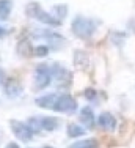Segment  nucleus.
Here are the masks:
<instances>
[{"label":"nucleus","mask_w":135,"mask_h":148,"mask_svg":"<svg viewBox=\"0 0 135 148\" xmlns=\"http://www.w3.org/2000/svg\"><path fill=\"white\" fill-rule=\"evenodd\" d=\"M20 91H22V87H20L19 82H16L14 79L6 80V84H5V95L14 98V96H17V95H20Z\"/></svg>","instance_id":"f8f14e48"},{"label":"nucleus","mask_w":135,"mask_h":148,"mask_svg":"<svg viewBox=\"0 0 135 148\" xmlns=\"http://www.w3.org/2000/svg\"><path fill=\"white\" fill-rule=\"evenodd\" d=\"M57 99H58V95L55 93H50V95H44V96H40L36 98V106L41 109H50V110H54L55 109V104H57Z\"/></svg>","instance_id":"1a4fd4ad"},{"label":"nucleus","mask_w":135,"mask_h":148,"mask_svg":"<svg viewBox=\"0 0 135 148\" xmlns=\"http://www.w3.org/2000/svg\"><path fill=\"white\" fill-rule=\"evenodd\" d=\"M85 96H87V99L94 101V98H96V91H94V88H88L87 91H85Z\"/></svg>","instance_id":"a211bd4d"},{"label":"nucleus","mask_w":135,"mask_h":148,"mask_svg":"<svg viewBox=\"0 0 135 148\" xmlns=\"http://www.w3.org/2000/svg\"><path fill=\"white\" fill-rule=\"evenodd\" d=\"M49 46H38L36 49H35L33 55H36V57H46V55L49 54Z\"/></svg>","instance_id":"dca6fc26"},{"label":"nucleus","mask_w":135,"mask_h":148,"mask_svg":"<svg viewBox=\"0 0 135 148\" xmlns=\"http://www.w3.org/2000/svg\"><path fill=\"white\" fill-rule=\"evenodd\" d=\"M97 123L102 129H105V131H115L116 129V118L113 117L112 114H108V112H104V114L99 115Z\"/></svg>","instance_id":"6e6552de"},{"label":"nucleus","mask_w":135,"mask_h":148,"mask_svg":"<svg viewBox=\"0 0 135 148\" xmlns=\"http://www.w3.org/2000/svg\"><path fill=\"white\" fill-rule=\"evenodd\" d=\"M79 117H80L82 125L88 126V128H93L94 126V114H93V110H91V107H83L80 110Z\"/></svg>","instance_id":"9b49d317"},{"label":"nucleus","mask_w":135,"mask_h":148,"mask_svg":"<svg viewBox=\"0 0 135 148\" xmlns=\"http://www.w3.org/2000/svg\"><path fill=\"white\" fill-rule=\"evenodd\" d=\"M28 125L33 131H55L58 129L60 121L54 117H33L28 120Z\"/></svg>","instance_id":"20e7f679"},{"label":"nucleus","mask_w":135,"mask_h":148,"mask_svg":"<svg viewBox=\"0 0 135 148\" xmlns=\"http://www.w3.org/2000/svg\"><path fill=\"white\" fill-rule=\"evenodd\" d=\"M71 30L76 35L77 38H82V40H88V38L93 36L96 25L93 19H88V17L83 16H77L76 19L72 21V25H71Z\"/></svg>","instance_id":"f257e3e1"},{"label":"nucleus","mask_w":135,"mask_h":148,"mask_svg":"<svg viewBox=\"0 0 135 148\" xmlns=\"http://www.w3.org/2000/svg\"><path fill=\"white\" fill-rule=\"evenodd\" d=\"M0 139H2V132H0Z\"/></svg>","instance_id":"5701e85b"},{"label":"nucleus","mask_w":135,"mask_h":148,"mask_svg":"<svg viewBox=\"0 0 135 148\" xmlns=\"http://www.w3.org/2000/svg\"><path fill=\"white\" fill-rule=\"evenodd\" d=\"M52 76L57 79V82H60V84H69L71 82V73H68V69H65L63 66H60V65H54L52 66Z\"/></svg>","instance_id":"9d476101"},{"label":"nucleus","mask_w":135,"mask_h":148,"mask_svg":"<svg viewBox=\"0 0 135 148\" xmlns=\"http://www.w3.org/2000/svg\"><path fill=\"white\" fill-rule=\"evenodd\" d=\"M27 14L30 17H35V19H38L41 24H44V25H52V27H58L61 25V21L58 19L57 16H52L50 13H46L44 10L41 8L38 3H28L27 5Z\"/></svg>","instance_id":"f03ea898"},{"label":"nucleus","mask_w":135,"mask_h":148,"mask_svg":"<svg viewBox=\"0 0 135 148\" xmlns=\"http://www.w3.org/2000/svg\"><path fill=\"white\" fill-rule=\"evenodd\" d=\"M66 132H68V136H69L71 139H76V137H82V136H83V134L87 132V129L82 128V126H79V125H76V123H72V125L68 126Z\"/></svg>","instance_id":"4468645a"},{"label":"nucleus","mask_w":135,"mask_h":148,"mask_svg":"<svg viewBox=\"0 0 135 148\" xmlns=\"http://www.w3.org/2000/svg\"><path fill=\"white\" fill-rule=\"evenodd\" d=\"M10 126H11L14 136L19 140H22V142H30V140L33 139L35 131L28 123L19 121V120H10Z\"/></svg>","instance_id":"39448f33"},{"label":"nucleus","mask_w":135,"mask_h":148,"mask_svg":"<svg viewBox=\"0 0 135 148\" xmlns=\"http://www.w3.org/2000/svg\"><path fill=\"white\" fill-rule=\"evenodd\" d=\"M31 33H33L35 40H46L49 47L55 49V51H60L66 43L61 35L55 33V32H50V30H46V29H36V30L31 32Z\"/></svg>","instance_id":"7ed1b4c3"},{"label":"nucleus","mask_w":135,"mask_h":148,"mask_svg":"<svg viewBox=\"0 0 135 148\" xmlns=\"http://www.w3.org/2000/svg\"><path fill=\"white\" fill-rule=\"evenodd\" d=\"M69 148H99V145L96 139H85V140H79V142L69 145Z\"/></svg>","instance_id":"2eb2a0df"},{"label":"nucleus","mask_w":135,"mask_h":148,"mask_svg":"<svg viewBox=\"0 0 135 148\" xmlns=\"http://www.w3.org/2000/svg\"><path fill=\"white\" fill-rule=\"evenodd\" d=\"M3 76H5V74H3V71H2V69H0V84L3 82Z\"/></svg>","instance_id":"412c9836"},{"label":"nucleus","mask_w":135,"mask_h":148,"mask_svg":"<svg viewBox=\"0 0 135 148\" xmlns=\"http://www.w3.org/2000/svg\"><path fill=\"white\" fill-rule=\"evenodd\" d=\"M54 110L60 114H74L77 110V101L69 95H58Z\"/></svg>","instance_id":"0eeeda50"},{"label":"nucleus","mask_w":135,"mask_h":148,"mask_svg":"<svg viewBox=\"0 0 135 148\" xmlns=\"http://www.w3.org/2000/svg\"><path fill=\"white\" fill-rule=\"evenodd\" d=\"M44 148H52V147H44Z\"/></svg>","instance_id":"4be33fe9"},{"label":"nucleus","mask_w":135,"mask_h":148,"mask_svg":"<svg viewBox=\"0 0 135 148\" xmlns=\"http://www.w3.org/2000/svg\"><path fill=\"white\" fill-rule=\"evenodd\" d=\"M54 11H57V14H58V19L63 21V17L66 16V6L65 5H58L54 8Z\"/></svg>","instance_id":"f3484780"},{"label":"nucleus","mask_w":135,"mask_h":148,"mask_svg":"<svg viewBox=\"0 0 135 148\" xmlns=\"http://www.w3.org/2000/svg\"><path fill=\"white\" fill-rule=\"evenodd\" d=\"M5 148H19V145H17V143H14V142H11V143H8Z\"/></svg>","instance_id":"aec40b11"},{"label":"nucleus","mask_w":135,"mask_h":148,"mask_svg":"<svg viewBox=\"0 0 135 148\" xmlns=\"http://www.w3.org/2000/svg\"><path fill=\"white\" fill-rule=\"evenodd\" d=\"M50 79H52V69L44 63L38 65L36 69H35V88L36 90L46 88L50 84Z\"/></svg>","instance_id":"423d86ee"},{"label":"nucleus","mask_w":135,"mask_h":148,"mask_svg":"<svg viewBox=\"0 0 135 148\" xmlns=\"http://www.w3.org/2000/svg\"><path fill=\"white\" fill-rule=\"evenodd\" d=\"M5 35H8V30L3 29V27H0V38H3Z\"/></svg>","instance_id":"6ab92c4d"},{"label":"nucleus","mask_w":135,"mask_h":148,"mask_svg":"<svg viewBox=\"0 0 135 148\" xmlns=\"http://www.w3.org/2000/svg\"><path fill=\"white\" fill-rule=\"evenodd\" d=\"M11 10H13V2L11 0H0V21L8 19Z\"/></svg>","instance_id":"ddd939ff"}]
</instances>
